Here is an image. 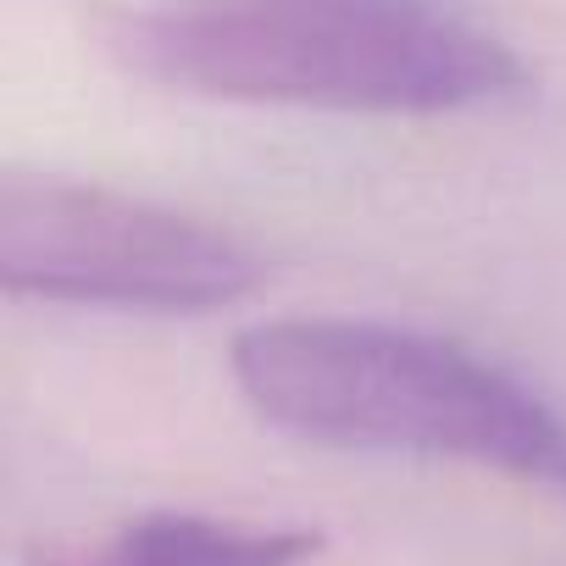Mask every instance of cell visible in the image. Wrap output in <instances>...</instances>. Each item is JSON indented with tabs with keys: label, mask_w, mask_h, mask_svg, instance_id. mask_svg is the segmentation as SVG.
<instances>
[{
	"label": "cell",
	"mask_w": 566,
	"mask_h": 566,
	"mask_svg": "<svg viewBox=\"0 0 566 566\" xmlns=\"http://www.w3.org/2000/svg\"><path fill=\"white\" fill-rule=\"evenodd\" d=\"M101 45L161 90L350 117H444L527 95L511 40L461 0H139Z\"/></svg>",
	"instance_id": "obj_1"
},
{
	"label": "cell",
	"mask_w": 566,
	"mask_h": 566,
	"mask_svg": "<svg viewBox=\"0 0 566 566\" xmlns=\"http://www.w3.org/2000/svg\"><path fill=\"white\" fill-rule=\"evenodd\" d=\"M250 411L306 444L422 455L566 500V417L483 350L373 317H272L228 345Z\"/></svg>",
	"instance_id": "obj_2"
},
{
	"label": "cell",
	"mask_w": 566,
	"mask_h": 566,
	"mask_svg": "<svg viewBox=\"0 0 566 566\" xmlns=\"http://www.w3.org/2000/svg\"><path fill=\"white\" fill-rule=\"evenodd\" d=\"M0 283L18 301L195 317L255 295L261 255L206 217L12 172L0 184Z\"/></svg>",
	"instance_id": "obj_3"
},
{
	"label": "cell",
	"mask_w": 566,
	"mask_h": 566,
	"mask_svg": "<svg viewBox=\"0 0 566 566\" xmlns=\"http://www.w3.org/2000/svg\"><path fill=\"white\" fill-rule=\"evenodd\" d=\"M317 549V527H250L195 511H156L95 538L34 544L29 566H306Z\"/></svg>",
	"instance_id": "obj_4"
}]
</instances>
